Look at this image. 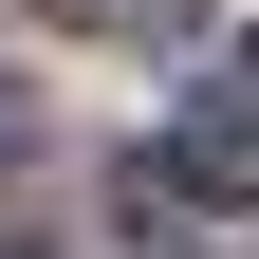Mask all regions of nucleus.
<instances>
[{"label": "nucleus", "mask_w": 259, "mask_h": 259, "mask_svg": "<svg viewBox=\"0 0 259 259\" xmlns=\"http://www.w3.org/2000/svg\"><path fill=\"white\" fill-rule=\"evenodd\" d=\"M167 185H204V204H259V93H204V111L167 130Z\"/></svg>", "instance_id": "nucleus-1"}, {"label": "nucleus", "mask_w": 259, "mask_h": 259, "mask_svg": "<svg viewBox=\"0 0 259 259\" xmlns=\"http://www.w3.org/2000/svg\"><path fill=\"white\" fill-rule=\"evenodd\" d=\"M19 148H37V93H19V74H0V167H19Z\"/></svg>", "instance_id": "nucleus-2"}, {"label": "nucleus", "mask_w": 259, "mask_h": 259, "mask_svg": "<svg viewBox=\"0 0 259 259\" xmlns=\"http://www.w3.org/2000/svg\"><path fill=\"white\" fill-rule=\"evenodd\" d=\"M74 19H130V37H148V19H167V0H74Z\"/></svg>", "instance_id": "nucleus-3"}, {"label": "nucleus", "mask_w": 259, "mask_h": 259, "mask_svg": "<svg viewBox=\"0 0 259 259\" xmlns=\"http://www.w3.org/2000/svg\"><path fill=\"white\" fill-rule=\"evenodd\" d=\"M241 93H259V37H241Z\"/></svg>", "instance_id": "nucleus-4"}]
</instances>
